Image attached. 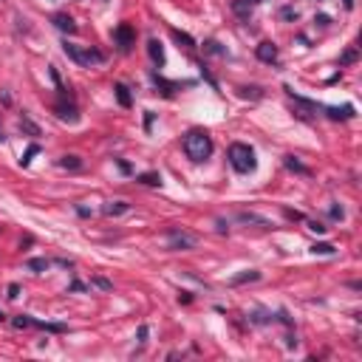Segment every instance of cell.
I'll list each match as a JSON object with an SVG mask.
<instances>
[{
    "mask_svg": "<svg viewBox=\"0 0 362 362\" xmlns=\"http://www.w3.org/2000/svg\"><path fill=\"white\" fill-rule=\"evenodd\" d=\"M184 153H187V159L196 161V164H201V161H207L209 156H212V139H209L207 130L192 128L190 133L184 136Z\"/></svg>",
    "mask_w": 362,
    "mask_h": 362,
    "instance_id": "1",
    "label": "cell"
},
{
    "mask_svg": "<svg viewBox=\"0 0 362 362\" xmlns=\"http://www.w3.org/2000/svg\"><path fill=\"white\" fill-rule=\"evenodd\" d=\"M227 159H229V164H232L238 173H252L255 167H258L255 150H252L249 144H244V141H235V144H229Z\"/></svg>",
    "mask_w": 362,
    "mask_h": 362,
    "instance_id": "2",
    "label": "cell"
},
{
    "mask_svg": "<svg viewBox=\"0 0 362 362\" xmlns=\"http://www.w3.org/2000/svg\"><path fill=\"white\" fill-rule=\"evenodd\" d=\"M62 51H65V54L71 57L77 65H82V68L102 65V62H105V54L99 49H91V45H71V43H65V45H62Z\"/></svg>",
    "mask_w": 362,
    "mask_h": 362,
    "instance_id": "3",
    "label": "cell"
},
{
    "mask_svg": "<svg viewBox=\"0 0 362 362\" xmlns=\"http://www.w3.org/2000/svg\"><path fill=\"white\" fill-rule=\"evenodd\" d=\"M164 244L167 249H176V252H187V249H196L198 238L190 232H184V229H170V232L164 235Z\"/></svg>",
    "mask_w": 362,
    "mask_h": 362,
    "instance_id": "4",
    "label": "cell"
},
{
    "mask_svg": "<svg viewBox=\"0 0 362 362\" xmlns=\"http://www.w3.org/2000/svg\"><path fill=\"white\" fill-rule=\"evenodd\" d=\"M113 40H116V45L122 51H130L133 43H136V31L130 29L128 23H122V26H116V31H113Z\"/></svg>",
    "mask_w": 362,
    "mask_h": 362,
    "instance_id": "5",
    "label": "cell"
},
{
    "mask_svg": "<svg viewBox=\"0 0 362 362\" xmlns=\"http://www.w3.org/2000/svg\"><path fill=\"white\" fill-rule=\"evenodd\" d=\"M255 54H258L260 62H277V45L275 43H260Z\"/></svg>",
    "mask_w": 362,
    "mask_h": 362,
    "instance_id": "6",
    "label": "cell"
},
{
    "mask_svg": "<svg viewBox=\"0 0 362 362\" xmlns=\"http://www.w3.org/2000/svg\"><path fill=\"white\" fill-rule=\"evenodd\" d=\"M258 3H263V0H235V3H232V12L238 14V17H249L252 9L258 6Z\"/></svg>",
    "mask_w": 362,
    "mask_h": 362,
    "instance_id": "7",
    "label": "cell"
},
{
    "mask_svg": "<svg viewBox=\"0 0 362 362\" xmlns=\"http://www.w3.org/2000/svg\"><path fill=\"white\" fill-rule=\"evenodd\" d=\"M54 111H57V116H60V119H65V122H71V125H74L77 119H80V116H77V108H74V105L57 102V105H54Z\"/></svg>",
    "mask_w": 362,
    "mask_h": 362,
    "instance_id": "8",
    "label": "cell"
},
{
    "mask_svg": "<svg viewBox=\"0 0 362 362\" xmlns=\"http://www.w3.org/2000/svg\"><path fill=\"white\" fill-rule=\"evenodd\" d=\"M51 23H54L60 31H68V34H77V26H74V20L68 17V14H54V17H51Z\"/></svg>",
    "mask_w": 362,
    "mask_h": 362,
    "instance_id": "9",
    "label": "cell"
},
{
    "mask_svg": "<svg viewBox=\"0 0 362 362\" xmlns=\"http://www.w3.org/2000/svg\"><path fill=\"white\" fill-rule=\"evenodd\" d=\"M148 54H150V60H153L159 68L164 65V49H161L159 40H150V43H148Z\"/></svg>",
    "mask_w": 362,
    "mask_h": 362,
    "instance_id": "10",
    "label": "cell"
},
{
    "mask_svg": "<svg viewBox=\"0 0 362 362\" xmlns=\"http://www.w3.org/2000/svg\"><path fill=\"white\" fill-rule=\"evenodd\" d=\"M331 119H351L354 116V105H343V108H323Z\"/></svg>",
    "mask_w": 362,
    "mask_h": 362,
    "instance_id": "11",
    "label": "cell"
},
{
    "mask_svg": "<svg viewBox=\"0 0 362 362\" xmlns=\"http://www.w3.org/2000/svg\"><path fill=\"white\" fill-rule=\"evenodd\" d=\"M238 221H244V224H258V227H263V229L272 227L266 218H260V215H255V212H240V215H238Z\"/></svg>",
    "mask_w": 362,
    "mask_h": 362,
    "instance_id": "12",
    "label": "cell"
},
{
    "mask_svg": "<svg viewBox=\"0 0 362 362\" xmlns=\"http://www.w3.org/2000/svg\"><path fill=\"white\" fill-rule=\"evenodd\" d=\"M252 280H260V272H255V269H246L244 275H235L232 280V286H240V283H252Z\"/></svg>",
    "mask_w": 362,
    "mask_h": 362,
    "instance_id": "13",
    "label": "cell"
},
{
    "mask_svg": "<svg viewBox=\"0 0 362 362\" xmlns=\"http://www.w3.org/2000/svg\"><path fill=\"white\" fill-rule=\"evenodd\" d=\"M136 181H139V184H148V187H161L159 173H141V176H136Z\"/></svg>",
    "mask_w": 362,
    "mask_h": 362,
    "instance_id": "14",
    "label": "cell"
},
{
    "mask_svg": "<svg viewBox=\"0 0 362 362\" xmlns=\"http://www.w3.org/2000/svg\"><path fill=\"white\" fill-rule=\"evenodd\" d=\"M113 91H116V99H119V105H122V108H130V102H133V99H130V88L119 82V85L113 88Z\"/></svg>",
    "mask_w": 362,
    "mask_h": 362,
    "instance_id": "15",
    "label": "cell"
},
{
    "mask_svg": "<svg viewBox=\"0 0 362 362\" xmlns=\"http://www.w3.org/2000/svg\"><path fill=\"white\" fill-rule=\"evenodd\" d=\"M102 212L105 215H122V212H128V204L125 201H111V204H105L102 207Z\"/></svg>",
    "mask_w": 362,
    "mask_h": 362,
    "instance_id": "16",
    "label": "cell"
},
{
    "mask_svg": "<svg viewBox=\"0 0 362 362\" xmlns=\"http://www.w3.org/2000/svg\"><path fill=\"white\" fill-rule=\"evenodd\" d=\"M20 130H23V133H29V136H34V139H37V136H40V133H43V130H40V128H37V125L31 122V119H29V116H23V119H20Z\"/></svg>",
    "mask_w": 362,
    "mask_h": 362,
    "instance_id": "17",
    "label": "cell"
},
{
    "mask_svg": "<svg viewBox=\"0 0 362 362\" xmlns=\"http://www.w3.org/2000/svg\"><path fill=\"white\" fill-rule=\"evenodd\" d=\"M26 266H29L31 272H37V275H40V272H49L51 263L45 258H31V260H26Z\"/></svg>",
    "mask_w": 362,
    "mask_h": 362,
    "instance_id": "18",
    "label": "cell"
},
{
    "mask_svg": "<svg viewBox=\"0 0 362 362\" xmlns=\"http://www.w3.org/2000/svg\"><path fill=\"white\" fill-rule=\"evenodd\" d=\"M60 167H65V170H80V167H82V159H80V156H62V159H60Z\"/></svg>",
    "mask_w": 362,
    "mask_h": 362,
    "instance_id": "19",
    "label": "cell"
},
{
    "mask_svg": "<svg viewBox=\"0 0 362 362\" xmlns=\"http://www.w3.org/2000/svg\"><path fill=\"white\" fill-rule=\"evenodd\" d=\"M173 37H176L178 43H184L187 49H196V40H192L190 34H184V31H173Z\"/></svg>",
    "mask_w": 362,
    "mask_h": 362,
    "instance_id": "20",
    "label": "cell"
},
{
    "mask_svg": "<svg viewBox=\"0 0 362 362\" xmlns=\"http://www.w3.org/2000/svg\"><path fill=\"white\" fill-rule=\"evenodd\" d=\"M286 167H288V170H295V173H303V176H306V173H308L306 167H303L300 161L295 159V156H286Z\"/></svg>",
    "mask_w": 362,
    "mask_h": 362,
    "instance_id": "21",
    "label": "cell"
},
{
    "mask_svg": "<svg viewBox=\"0 0 362 362\" xmlns=\"http://www.w3.org/2000/svg\"><path fill=\"white\" fill-rule=\"evenodd\" d=\"M12 325L14 328H31V317L29 314H17V317L12 320Z\"/></svg>",
    "mask_w": 362,
    "mask_h": 362,
    "instance_id": "22",
    "label": "cell"
},
{
    "mask_svg": "<svg viewBox=\"0 0 362 362\" xmlns=\"http://www.w3.org/2000/svg\"><path fill=\"white\" fill-rule=\"evenodd\" d=\"M359 60V54H356V49H348L343 57H340V65H351V62Z\"/></svg>",
    "mask_w": 362,
    "mask_h": 362,
    "instance_id": "23",
    "label": "cell"
},
{
    "mask_svg": "<svg viewBox=\"0 0 362 362\" xmlns=\"http://www.w3.org/2000/svg\"><path fill=\"white\" fill-rule=\"evenodd\" d=\"M37 153H40V148H37V144H31V148L26 150V156L20 159V164H23V167H29V164H31V159H34Z\"/></svg>",
    "mask_w": 362,
    "mask_h": 362,
    "instance_id": "24",
    "label": "cell"
},
{
    "mask_svg": "<svg viewBox=\"0 0 362 362\" xmlns=\"http://www.w3.org/2000/svg\"><path fill=\"white\" fill-rule=\"evenodd\" d=\"M311 252H314V255H334V246L331 244H314Z\"/></svg>",
    "mask_w": 362,
    "mask_h": 362,
    "instance_id": "25",
    "label": "cell"
},
{
    "mask_svg": "<svg viewBox=\"0 0 362 362\" xmlns=\"http://www.w3.org/2000/svg\"><path fill=\"white\" fill-rule=\"evenodd\" d=\"M93 286H96V288H102V292H111V288H113V283L111 280H105V277H93Z\"/></svg>",
    "mask_w": 362,
    "mask_h": 362,
    "instance_id": "26",
    "label": "cell"
},
{
    "mask_svg": "<svg viewBox=\"0 0 362 362\" xmlns=\"http://www.w3.org/2000/svg\"><path fill=\"white\" fill-rule=\"evenodd\" d=\"M280 17L283 20H297V9L295 6H283L280 9Z\"/></svg>",
    "mask_w": 362,
    "mask_h": 362,
    "instance_id": "27",
    "label": "cell"
},
{
    "mask_svg": "<svg viewBox=\"0 0 362 362\" xmlns=\"http://www.w3.org/2000/svg\"><path fill=\"white\" fill-rule=\"evenodd\" d=\"M20 295V286H17V283H12V286H9V297H12V300H14V297H17Z\"/></svg>",
    "mask_w": 362,
    "mask_h": 362,
    "instance_id": "28",
    "label": "cell"
},
{
    "mask_svg": "<svg viewBox=\"0 0 362 362\" xmlns=\"http://www.w3.org/2000/svg\"><path fill=\"white\" fill-rule=\"evenodd\" d=\"M308 229H314V232H325V227H323V224H317V221H308Z\"/></svg>",
    "mask_w": 362,
    "mask_h": 362,
    "instance_id": "29",
    "label": "cell"
},
{
    "mask_svg": "<svg viewBox=\"0 0 362 362\" xmlns=\"http://www.w3.org/2000/svg\"><path fill=\"white\" fill-rule=\"evenodd\" d=\"M343 207H331V218H340V221H343Z\"/></svg>",
    "mask_w": 362,
    "mask_h": 362,
    "instance_id": "30",
    "label": "cell"
},
{
    "mask_svg": "<svg viewBox=\"0 0 362 362\" xmlns=\"http://www.w3.org/2000/svg\"><path fill=\"white\" fill-rule=\"evenodd\" d=\"M286 218H295V221H303V215L295 212V209H286Z\"/></svg>",
    "mask_w": 362,
    "mask_h": 362,
    "instance_id": "31",
    "label": "cell"
},
{
    "mask_svg": "<svg viewBox=\"0 0 362 362\" xmlns=\"http://www.w3.org/2000/svg\"><path fill=\"white\" fill-rule=\"evenodd\" d=\"M82 288H85V286H82L80 280H74V283H71V292H82Z\"/></svg>",
    "mask_w": 362,
    "mask_h": 362,
    "instance_id": "32",
    "label": "cell"
},
{
    "mask_svg": "<svg viewBox=\"0 0 362 362\" xmlns=\"http://www.w3.org/2000/svg\"><path fill=\"white\" fill-rule=\"evenodd\" d=\"M77 212H80L82 218H88V215H91V209H88V207H77Z\"/></svg>",
    "mask_w": 362,
    "mask_h": 362,
    "instance_id": "33",
    "label": "cell"
},
{
    "mask_svg": "<svg viewBox=\"0 0 362 362\" xmlns=\"http://www.w3.org/2000/svg\"><path fill=\"white\" fill-rule=\"evenodd\" d=\"M345 3V9H354V0H343Z\"/></svg>",
    "mask_w": 362,
    "mask_h": 362,
    "instance_id": "34",
    "label": "cell"
},
{
    "mask_svg": "<svg viewBox=\"0 0 362 362\" xmlns=\"http://www.w3.org/2000/svg\"><path fill=\"white\" fill-rule=\"evenodd\" d=\"M3 139H6V136H3V128H0V141H3Z\"/></svg>",
    "mask_w": 362,
    "mask_h": 362,
    "instance_id": "35",
    "label": "cell"
},
{
    "mask_svg": "<svg viewBox=\"0 0 362 362\" xmlns=\"http://www.w3.org/2000/svg\"><path fill=\"white\" fill-rule=\"evenodd\" d=\"M3 320H6V317H3V311H0V323H3Z\"/></svg>",
    "mask_w": 362,
    "mask_h": 362,
    "instance_id": "36",
    "label": "cell"
}]
</instances>
